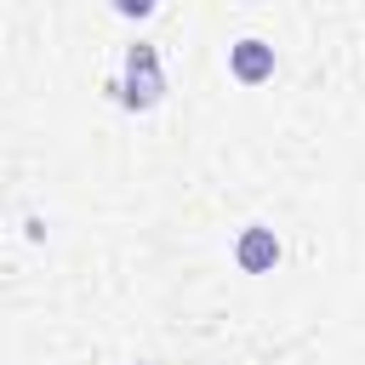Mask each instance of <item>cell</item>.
Wrapping results in <instances>:
<instances>
[{
    "label": "cell",
    "instance_id": "1",
    "mask_svg": "<svg viewBox=\"0 0 365 365\" xmlns=\"http://www.w3.org/2000/svg\"><path fill=\"white\" fill-rule=\"evenodd\" d=\"M114 91H120V97H125L131 108H148V103H154V97L165 91V80H160V57H154V46H143V40H137V46L125 51V86H114Z\"/></svg>",
    "mask_w": 365,
    "mask_h": 365
},
{
    "label": "cell",
    "instance_id": "2",
    "mask_svg": "<svg viewBox=\"0 0 365 365\" xmlns=\"http://www.w3.org/2000/svg\"><path fill=\"white\" fill-rule=\"evenodd\" d=\"M228 63H234V74H240L245 86H257V80L274 74V46L257 40V34H251V40H234V46H228Z\"/></svg>",
    "mask_w": 365,
    "mask_h": 365
},
{
    "label": "cell",
    "instance_id": "3",
    "mask_svg": "<svg viewBox=\"0 0 365 365\" xmlns=\"http://www.w3.org/2000/svg\"><path fill=\"white\" fill-rule=\"evenodd\" d=\"M234 257H240L245 274H268V268L279 262V240H274V228H245L240 245H234Z\"/></svg>",
    "mask_w": 365,
    "mask_h": 365
}]
</instances>
